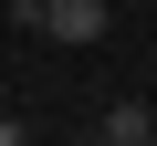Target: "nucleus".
I'll use <instances>...</instances> for the list:
<instances>
[{"label":"nucleus","instance_id":"nucleus-3","mask_svg":"<svg viewBox=\"0 0 157 146\" xmlns=\"http://www.w3.org/2000/svg\"><path fill=\"white\" fill-rule=\"evenodd\" d=\"M0 146H32V136H21V115H0Z\"/></svg>","mask_w":157,"mask_h":146},{"label":"nucleus","instance_id":"nucleus-4","mask_svg":"<svg viewBox=\"0 0 157 146\" xmlns=\"http://www.w3.org/2000/svg\"><path fill=\"white\" fill-rule=\"evenodd\" d=\"M147 146H157V136H147Z\"/></svg>","mask_w":157,"mask_h":146},{"label":"nucleus","instance_id":"nucleus-1","mask_svg":"<svg viewBox=\"0 0 157 146\" xmlns=\"http://www.w3.org/2000/svg\"><path fill=\"white\" fill-rule=\"evenodd\" d=\"M11 21L21 31H52V42H105V0H11Z\"/></svg>","mask_w":157,"mask_h":146},{"label":"nucleus","instance_id":"nucleus-2","mask_svg":"<svg viewBox=\"0 0 157 146\" xmlns=\"http://www.w3.org/2000/svg\"><path fill=\"white\" fill-rule=\"evenodd\" d=\"M147 136H157V115H147V104H136V94H126V104H115V115H105V146H147Z\"/></svg>","mask_w":157,"mask_h":146}]
</instances>
